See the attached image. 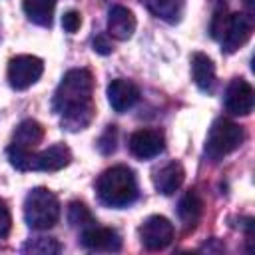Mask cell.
Here are the masks:
<instances>
[{
  "mask_svg": "<svg viewBox=\"0 0 255 255\" xmlns=\"http://www.w3.org/2000/svg\"><path fill=\"white\" fill-rule=\"evenodd\" d=\"M94 78L86 68H74L64 74L54 92V112L60 114L62 126L70 131H78L90 126L96 108L92 102Z\"/></svg>",
  "mask_w": 255,
  "mask_h": 255,
  "instance_id": "1",
  "label": "cell"
},
{
  "mask_svg": "<svg viewBox=\"0 0 255 255\" xmlns=\"http://www.w3.org/2000/svg\"><path fill=\"white\" fill-rule=\"evenodd\" d=\"M227 20H229V14H227V8L223 4L213 12V18H211V36L215 40H221L225 28H227Z\"/></svg>",
  "mask_w": 255,
  "mask_h": 255,
  "instance_id": "22",
  "label": "cell"
},
{
  "mask_svg": "<svg viewBox=\"0 0 255 255\" xmlns=\"http://www.w3.org/2000/svg\"><path fill=\"white\" fill-rule=\"evenodd\" d=\"M245 2V6H247V12H249V16L253 14V10H255V4H253V0H243Z\"/></svg>",
  "mask_w": 255,
  "mask_h": 255,
  "instance_id": "27",
  "label": "cell"
},
{
  "mask_svg": "<svg viewBox=\"0 0 255 255\" xmlns=\"http://www.w3.org/2000/svg\"><path fill=\"white\" fill-rule=\"evenodd\" d=\"M96 191L102 203L110 207H128L137 197V181L129 167L116 165L98 177Z\"/></svg>",
  "mask_w": 255,
  "mask_h": 255,
  "instance_id": "2",
  "label": "cell"
},
{
  "mask_svg": "<svg viewBox=\"0 0 255 255\" xmlns=\"http://www.w3.org/2000/svg\"><path fill=\"white\" fill-rule=\"evenodd\" d=\"M82 245L90 251H104V253H116L122 249V237L116 229L92 225L82 231Z\"/></svg>",
  "mask_w": 255,
  "mask_h": 255,
  "instance_id": "9",
  "label": "cell"
},
{
  "mask_svg": "<svg viewBox=\"0 0 255 255\" xmlns=\"http://www.w3.org/2000/svg\"><path fill=\"white\" fill-rule=\"evenodd\" d=\"M72 161V151L66 143H54L32 155V171H60Z\"/></svg>",
  "mask_w": 255,
  "mask_h": 255,
  "instance_id": "11",
  "label": "cell"
},
{
  "mask_svg": "<svg viewBox=\"0 0 255 255\" xmlns=\"http://www.w3.org/2000/svg\"><path fill=\"white\" fill-rule=\"evenodd\" d=\"M135 32V16L126 6H112L108 12V34L120 42L129 40Z\"/></svg>",
  "mask_w": 255,
  "mask_h": 255,
  "instance_id": "13",
  "label": "cell"
},
{
  "mask_svg": "<svg viewBox=\"0 0 255 255\" xmlns=\"http://www.w3.org/2000/svg\"><path fill=\"white\" fill-rule=\"evenodd\" d=\"M191 76H193L195 86L201 92L211 94L215 90V82H217L215 80V66L207 54L195 52L191 56Z\"/></svg>",
  "mask_w": 255,
  "mask_h": 255,
  "instance_id": "15",
  "label": "cell"
},
{
  "mask_svg": "<svg viewBox=\"0 0 255 255\" xmlns=\"http://www.w3.org/2000/svg\"><path fill=\"white\" fill-rule=\"evenodd\" d=\"M68 221H70L72 227L82 229V231L92 227V225H96L94 215L90 213V209L82 201H72L70 203V207H68Z\"/></svg>",
  "mask_w": 255,
  "mask_h": 255,
  "instance_id": "20",
  "label": "cell"
},
{
  "mask_svg": "<svg viewBox=\"0 0 255 255\" xmlns=\"http://www.w3.org/2000/svg\"><path fill=\"white\" fill-rule=\"evenodd\" d=\"M92 48H94V52H98V54H102V56L112 54V42L108 40L106 34H98V36L92 40Z\"/></svg>",
  "mask_w": 255,
  "mask_h": 255,
  "instance_id": "26",
  "label": "cell"
},
{
  "mask_svg": "<svg viewBox=\"0 0 255 255\" xmlns=\"http://www.w3.org/2000/svg\"><path fill=\"white\" fill-rule=\"evenodd\" d=\"M183 179H185V169L179 161H169L163 167L155 169V173H153V185L163 195L175 193L181 187Z\"/></svg>",
  "mask_w": 255,
  "mask_h": 255,
  "instance_id": "14",
  "label": "cell"
},
{
  "mask_svg": "<svg viewBox=\"0 0 255 255\" xmlns=\"http://www.w3.org/2000/svg\"><path fill=\"white\" fill-rule=\"evenodd\" d=\"M42 137H44V128H42L36 120H24V122L16 128L10 145L20 147V149L34 151V149L38 147V143L42 141Z\"/></svg>",
  "mask_w": 255,
  "mask_h": 255,
  "instance_id": "16",
  "label": "cell"
},
{
  "mask_svg": "<svg viewBox=\"0 0 255 255\" xmlns=\"http://www.w3.org/2000/svg\"><path fill=\"white\" fill-rule=\"evenodd\" d=\"M12 229V215H10V209L8 205L0 199V239L6 237Z\"/></svg>",
  "mask_w": 255,
  "mask_h": 255,
  "instance_id": "25",
  "label": "cell"
},
{
  "mask_svg": "<svg viewBox=\"0 0 255 255\" xmlns=\"http://www.w3.org/2000/svg\"><path fill=\"white\" fill-rule=\"evenodd\" d=\"M223 104H225V110L233 116H249L255 104V92L251 84L243 78H233L225 90Z\"/></svg>",
  "mask_w": 255,
  "mask_h": 255,
  "instance_id": "7",
  "label": "cell"
},
{
  "mask_svg": "<svg viewBox=\"0 0 255 255\" xmlns=\"http://www.w3.org/2000/svg\"><path fill=\"white\" fill-rule=\"evenodd\" d=\"M153 16L169 22V24H175L179 22L181 14H183V6H185V0H139Z\"/></svg>",
  "mask_w": 255,
  "mask_h": 255,
  "instance_id": "18",
  "label": "cell"
},
{
  "mask_svg": "<svg viewBox=\"0 0 255 255\" xmlns=\"http://www.w3.org/2000/svg\"><path fill=\"white\" fill-rule=\"evenodd\" d=\"M245 139V131L239 124L219 118L211 124L209 133L205 137V155L211 161H219L231 151H235Z\"/></svg>",
  "mask_w": 255,
  "mask_h": 255,
  "instance_id": "4",
  "label": "cell"
},
{
  "mask_svg": "<svg viewBox=\"0 0 255 255\" xmlns=\"http://www.w3.org/2000/svg\"><path fill=\"white\" fill-rule=\"evenodd\" d=\"M22 8L30 22H34L38 26H50L54 8H56V0H22Z\"/></svg>",
  "mask_w": 255,
  "mask_h": 255,
  "instance_id": "19",
  "label": "cell"
},
{
  "mask_svg": "<svg viewBox=\"0 0 255 255\" xmlns=\"http://www.w3.org/2000/svg\"><path fill=\"white\" fill-rule=\"evenodd\" d=\"M22 251L32 253V255H52V253H60V243L54 237H36L30 239Z\"/></svg>",
  "mask_w": 255,
  "mask_h": 255,
  "instance_id": "21",
  "label": "cell"
},
{
  "mask_svg": "<svg viewBox=\"0 0 255 255\" xmlns=\"http://www.w3.org/2000/svg\"><path fill=\"white\" fill-rule=\"evenodd\" d=\"M60 201L46 187H34L24 199V219L28 227L36 231H46L54 227L60 219Z\"/></svg>",
  "mask_w": 255,
  "mask_h": 255,
  "instance_id": "3",
  "label": "cell"
},
{
  "mask_svg": "<svg viewBox=\"0 0 255 255\" xmlns=\"http://www.w3.org/2000/svg\"><path fill=\"white\" fill-rule=\"evenodd\" d=\"M42 72H44V62L38 56L20 54L8 62L6 76H8V84L14 90H26L40 80Z\"/></svg>",
  "mask_w": 255,
  "mask_h": 255,
  "instance_id": "5",
  "label": "cell"
},
{
  "mask_svg": "<svg viewBox=\"0 0 255 255\" xmlns=\"http://www.w3.org/2000/svg\"><path fill=\"white\" fill-rule=\"evenodd\" d=\"M80 24H82L80 12H76V10H68V12H64V16H62V26H64V30H66L68 34L78 32Z\"/></svg>",
  "mask_w": 255,
  "mask_h": 255,
  "instance_id": "24",
  "label": "cell"
},
{
  "mask_svg": "<svg viewBox=\"0 0 255 255\" xmlns=\"http://www.w3.org/2000/svg\"><path fill=\"white\" fill-rule=\"evenodd\" d=\"M137 100H139V90H137V86L133 82L124 80V78H116V80L110 82V86H108V102L118 114H124L129 108H133L137 104Z\"/></svg>",
  "mask_w": 255,
  "mask_h": 255,
  "instance_id": "12",
  "label": "cell"
},
{
  "mask_svg": "<svg viewBox=\"0 0 255 255\" xmlns=\"http://www.w3.org/2000/svg\"><path fill=\"white\" fill-rule=\"evenodd\" d=\"M251 32H253V20L249 14H229V20H227V28L221 36V50L225 54H233L237 52L249 38H251Z\"/></svg>",
  "mask_w": 255,
  "mask_h": 255,
  "instance_id": "8",
  "label": "cell"
},
{
  "mask_svg": "<svg viewBox=\"0 0 255 255\" xmlns=\"http://www.w3.org/2000/svg\"><path fill=\"white\" fill-rule=\"evenodd\" d=\"M128 147L137 159H151L163 151V135L155 129H137L129 135Z\"/></svg>",
  "mask_w": 255,
  "mask_h": 255,
  "instance_id": "10",
  "label": "cell"
},
{
  "mask_svg": "<svg viewBox=\"0 0 255 255\" xmlns=\"http://www.w3.org/2000/svg\"><path fill=\"white\" fill-rule=\"evenodd\" d=\"M116 143H118V129H116V126H108L106 131L98 139V149L104 155H110L116 151Z\"/></svg>",
  "mask_w": 255,
  "mask_h": 255,
  "instance_id": "23",
  "label": "cell"
},
{
  "mask_svg": "<svg viewBox=\"0 0 255 255\" xmlns=\"http://www.w3.org/2000/svg\"><path fill=\"white\" fill-rule=\"evenodd\" d=\"M139 237L145 249L159 251L173 241V223L163 215L147 217L139 227Z\"/></svg>",
  "mask_w": 255,
  "mask_h": 255,
  "instance_id": "6",
  "label": "cell"
},
{
  "mask_svg": "<svg viewBox=\"0 0 255 255\" xmlns=\"http://www.w3.org/2000/svg\"><path fill=\"white\" fill-rule=\"evenodd\" d=\"M201 213H203V201H201L199 193H197L195 189L187 191V193L179 199V203H177V215H179L183 227H185V229H193V227L199 223Z\"/></svg>",
  "mask_w": 255,
  "mask_h": 255,
  "instance_id": "17",
  "label": "cell"
}]
</instances>
